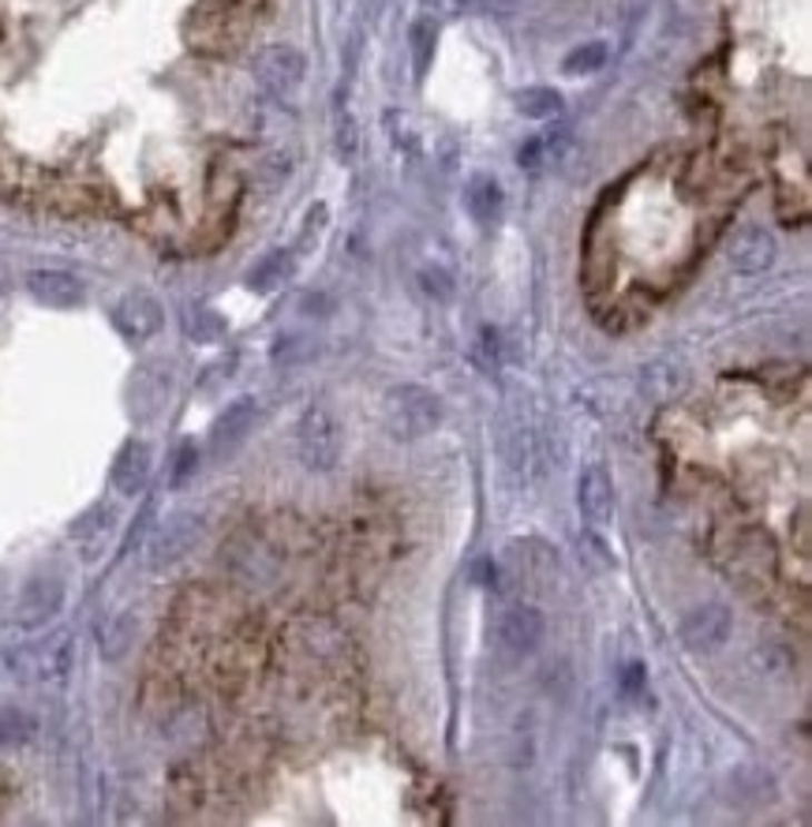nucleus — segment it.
<instances>
[{"label":"nucleus","instance_id":"24","mask_svg":"<svg viewBox=\"0 0 812 827\" xmlns=\"http://www.w3.org/2000/svg\"><path fill=\"white\" fill-rule=\"evenodd\" d=\"M606 64V46L603 42H584V46H577L573 49L570 57H565V71L570 76H584V71H600Z\"/></svg>","mask_w":812,"mask_h":827},{"label":"nucleus","instance_id":"11","mask_svg":"<svg viewBox=\"0 0 812 827\" xmlns=\"http://www.w3.org/2000/svg\"><path fill=\"white\" fill-rule=\"evenodd\" d=\"M771 259H775V240H771L760 225H745V229H737L726 243V262L737 273L768 270Z\"/></svg>","mask_w":812,"mask_h":827},{"label":"nucleus","instance_id":"22","mask_svg":"<svg viewBox=\"0 0 812 827\" xmlns=\"http://www.w3.org/2000/svg\"><path fill=\"white\" fill-rule=\"evenodd\" d=\"M184 330H188L191 341L210 345V341H221L225 337V319L210 308H191L188 315H184Z\"/></svg>","mask_w":812,"mask_h":827},{"label":"nucleus","instance_id":"29","mask_svg":"<svg viewBox=\"0 0 812 827\" xmlns=\"http://www.w3.org/2000/svg\"><path fill=\"white\" fill-rule=\"evenodd\" d=\"M644 686V662H625V693H636Z\"/></svg>","mask_w":812,"mask_h":827},{"label":"nucleus","instance_id":"1","mask_svg":"<svg viewBox=\"0 0 812 827\" xmlns=\"http://www.w3.org/2000/svg\"><path fill=\"white\" fill-rule=\"evenodd\" d=\"M248 12L236 0H202L188 16V42L202 57H232L248 42Z\"/></svg>","mask_w":812,"mask_h":827},{"label":"nucleus","instance_id":"28","mask_svg":"<svg viewBox=\"0 0 812 827\" xmlns=\"http://www.w3.org/2000/svg\"><path fill=\"white\" fill-rule=\"evenodd\" d=\"M337 150L345 158H356V124L353 117H337Z\"/></svg>","mask_w":812,"mask_h":827},{"label":"nucleus","instance_id":"19","mask_svg":"<svg viewBox=\"0 0 812 827\" xmlns=\"http://www.w3.org/2000/svg\"><path fill=\"white\" fill-rule=\"evenodd\" d=\"M112 520H117V517H112V506H95L90 514H83V517L76 520V525H71V536L83 539V544H87V550H83L87 558L98 555V544L109 536Z\"/></svg>","mask_w":812,"mask_h":827},{"label":"nucleus","instance_id":"17","mask_svg":"<svg viewBox=\"0 0 812 827\" xmlns=\"http://www.w3.org/2000/svg\"><path fill=\"white\" fill-rule=\"evenodd\" d=\"M293 270H296V259L289 251H270L248 270V289L274 292V289H281V285L293 278Z\"/></svg>","mask_w":812,"mask_h":827},{"label":"nucleus","instance_id":"26","mask_svg":"<svg viewBox=\"0 0 812 827\" xmlns=\"http://www.w3.org/2000/svg\"><path fill=\"white\" fill-rule=\"evenodd\" d=\"M270 356H274L277 363H296V360H304V356H315V345H311V341L304 345L300 337L289 333V337H281V341L274 345Z\"/></svg>","mask_w":812,"mask_h":827},{"label":"nucleus","instance_id":"9","mask_svg":"<svg viewBox=\"0 0 812 827\" xmlns=\"http://www.w3.org/2000/svg\"><path fill=\"white\" fill-rule=\"evenodd\" d=\"M202 520L195 514H177L158 528V536L150 539V569H169L172 561H180L188 550L199 544Z\"/></svg>","mask_w":812,"mask_h":827},{"label":"nucleus","instance_id":"10","mask_svg":"<svg viewBox=\"0 0 812 827\" xmlns=\"http://www.w3.org/2000/svg\"><path fill=\"white\" fill-rule=\"evenodd\" d=\"M27 289H30V296H34L38 303L57 308V311L79 308V303L87 300L83 281H79L76 273H68V270H34L27 278Z\"/></svg>","mask_w":812,"mask_h":827},{"label":"nucleus","instance_id":"4","mask_svg":"<svg viewBox=\"0 0 812 827\" xmlns=\"http://www.w3.org/2000/svg\"><path fill=\"white\" fill-rule=\"evenodd\" d=\"M71 659H76V640H71L68 629H57L49 637L34 640L30 648L16 651L12 670L23 681H60L71 670Z\"/></svg>","mask_w":812,"mask_h":827},{"label":"nucleus","instance_id":"16","mask_svg":"<svg viewBox=\"0 0 812 827\" xmlns=\"http://www.w3.org/2000/svg\"><path fill=\"white\" fill-rule=\"evenodd\" d=\"M730 801L742 809H760L764 801H775V779L756 764H742L730 771Z\"/></svg>","mask_w":812,"mask_h":827},{"label":"nucleus","instance_id":"6","mask_svg":"<svg viewBox=\"0 0 812 827\" xmlns=\"http://www.w3.org/2000/svg\"><path fill=\"white\" fill-rule=\"evenodd\" d=\"M307 60L300 49L293 46H266L259 57H255V79L270 90L277 98L296 94V87L304 83Z\"/></svg>","mask_w":812,"mask_h":827},{"label":"nucleus","instance_id":"8","mask_svg":"<svg viewBox=\"0 0 812 827\" xmlns=\"http://www.w3.org/2000/svg\"><path fill=\"white\" fill-rule=\"evenodd\" d=\"M734 615L723 604H701L682 618V645L689 651H715L726 645Z\"/></svg>","mask_w":812,"mask_h":827},{"label":"nucleus","instance_id":"18","mask_svg":"<svg viewBox=\"0 0 812 827\" xmlns=\"http://www.w3.org/2000/svg\"><path fill=\"white\" fill-rule=\"evenodd\" d=\"M465 207L479 225H491L502 213V188L491 177H472L465 188Z\"/></svg>","mask_w":812,"mask_h":827},{"label":"nucleus","instance_id":"5","mask_svg":"<svg viewBox=\"0 0 812 827\" xmlns=\"http://www.w3.org/2000/svg\"><path fill=\"white\" fill-rule=\"evenodd\" d=\"M543 637H547V621H543L536 607L513 604L498 615L495 640L506 659H528L543 645Z\"/></svg>","mask_w":812,"mask_h":827},{"label":"nucleus","instance_id":"14","mask_svg":"<svg viewBox=\"0 0 812 827\" xmlns=\"http://www.w3.org/2000/svg\"><path fill=\"white\" fill-rule=\"evenodd\" d=\"M109 479L120 495H139L150 479V446L142 438H128L109 468Z\"/></svg>","mask_w":812,"mask_h":827},{"label":"nucleus","instance_id":"23","mask_svg":"<svg viewBox=\"0 0 812 827\" xmlns=\"http://www.w3.org/2000/svg\"><path fill=\"white\" fill-rule=\"evenodd\" d=\"M435 38L438 30L430 19H416L413 30H408V49H413V64H416V76H424L430 57H435Z\"/></svg>","mask_w":812,"mask_h":827},{"label":"nucleus","instance_id":"15","mask_svg":"<svg viewBox=\"0 0 812 827\" xmlns=\"http://www.w3.org/2000/svg\"><path fill=\"white\" fill-rule=\"evenodd\" d=\"M60 604H65V588H60V580L34 577L23 588V599H19V621H23L27 629L46 626V621L57 615Z\"/></svg>","mask_w":812,"mask_h":827},{"label":"nucleus","instance_id":"21","mask_svg":"<svg viewBox=\"0 0 812 827\" xmlns=\"http://www.w3.org/2000/svg\"><path fill=\"white\" fill-rule=\"evenodd\" d=\"M517 109L532 120H554L562 112V94L551 87H528L517 94Z\"/></svg>","mask_w":812,"mask_h":827},{"label":"nucleus","instance_id":"13","mask_svg":"<svg viewBox=\"0 0 812 827\" xmlns=\"http://www.w3.org/2000/svg\"><path fill=\"white\" fill-rule=\"evenodd\" d=\"M255 416H259L255 397H236L232 405H225V412L214 420V431H210L214 454H232V449L240 446L244 438H248L251 427H255Z\"/></svg>","mask_w":812,"mask_h":827},{"label":"nucleus","instance_id":"25","mask_svg":"<svg viewBox=\"0 0 812 827\" xmlns=\"http://www.w3.org/2000/svg\"><path fill=\"white\" fill-rule=\"evenodd\" d=\"M195 468H199V454H195V446L191 442H184L180 449H177V457H172V472H169V484L180 487L188 484V479L195 476Z\"/></svg>","mask_w":812,"mask_h":827},{"label":"nucleus","instance_id":"2","mask_svg":"<svg viewBox=\"0 0 812 827\" xmlns=\"http://www.w3.org/2000/svg\"><path fill=\"white\" fill-rule=\"evenodd\" d=\"M442 424V397L419 382H400L383 397V427L397 442H419Z\"/></svg>","mask_w":812,"mask_h":827},{"label":"nucleus","instance_id":"20","mask_svg":"<svg viewBox=\"0 0 812 827\" xmlns=\"http://www.w3.org/2000/svg\"><path fill=\"white\" fill-rule=\"evenodd\" d=\"M131 637H136V615H117L101 629V659L106 662L125 659L131 648Z\"/></svg>","mask_w":812,"mask_h":827},{"label":"nucleus","instance_id":"7","mask_svg":"<svg viewBox=\"0 0 812 827\" xmlns=\"http://www.w3.org/2000/svg\"><path fill=\"white\" fill-rule=\"evenodd\" d=\"M112 326H117V333L128 337L131 345H142L161 333L166 311H161V303L154 300L150 292H128V296H120L117 308H112Z\"/></svg>","mask_w":812,"mask_h":827},{"label":"nucleus","instance_id":"27","mask_svg":"<svg viewBox=\"0 0 812 827\" xmlns=\"http://www.w3.org/2000/svg\"><path fill=\"white\" fill-rule=\"evenodd\" d=\"M517 161H521V169H528V172H536L543 161H547V139H528L524 147L517 150Z\"/></svg>","mask_w":812,"mask_h":827},{"label":"nucleus","instance_id":"3","mask_svg":"<svg viewBox=\"0 0 812 827\" xmlns=\"http://www.w3.org/2000/svg\"><path fill=\"white\" fill-rule=\"evenodd\" d=\"M296 449H300V461L311 468V472H330V468L341 461L345 435L330 408L326 405L307 408L300 427H296Z\"/></svg>","mask_w":812,"mask_h":827},{"label":"nucleus","instance_id":"12","mask_svg":"<svg viewBox=\"0 0 812 827\" xmlns=\"http://www.w3.org/2000/svg\"><path fill=\"white\" fill-rule=\"evenodd\" d=\"M577 502H581V514L588 520L592 528H606L614 517V491H611V476H606V468L600 465H588L581 472V484H577Z\"/></svg>","mask_w":812,"mask_h":827}]
</instances>
